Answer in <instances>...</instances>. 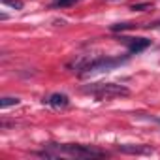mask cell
I'll return each mask as SVG.
<instances>
[{
    "label": "cell",
    "instance_id": "cell-4",
    "mask_svg": "<svg viewBox=\"0 0 160 160\" xmlns=\"http://www.w3.org/2000/svg\"><path fill=\"white\" fill-rule=\"evenodd\" d=\"M128 43V51L130 53H141L151 45V40L147 38H122Z\"/></svg>",
    "mask_w": 160,
    "mask_h": 160
},
{
    "label": "cell",
    "instance_id": "cell-7",
    "mask_svg": "<svg viewBox=\"0 0 160 160\" xmlns=\"http://www.w3.org/2000/svg\"><path fill=\"white\" fill-rule=\"evenodd\" d=\"M19 102H21V100L15 98V96H4L2 100H0V108L6 109V108H10V106H17Z\"/></svg>",
    "mask_w": 160,
    "mask_h": 160
},
{
    "label": "cell",
    "instance_id": "cell-10",
    "mask_svg": "<svg viewBox=\"0 0 160 160\" xmlns=\"http://www.w3.org/2000/svg\"><path fill=\"white\" fill-rule=\"evenodd\" d=\"M4 4H8V6H12L13 10H23V0H2Z\"/></svg>",
    "mask_w": 160,
    "mask_h": 160
},
{
    "label": "cell",
    "instance_id": "cell-9",
    "mask_svg": "<svg viewBox=\"0 0 160 160\" xmlns=\"http://www.w3.org/2000/svg\"><path fill=\"white\" fill-rule=\"evenodd\" d=\"M128 28H134V25L132 23H119V25H113L111 27L113 32H122V30H128Z\"/></svg>",
    "mask_w": 160,
    "mask_h": 160
},
{
    "label": "cell",
    "instance_id": "cell-1",
    "mask_svg": "<svg viewBox=\"0 0 160 160\" xmlns=\"http://www.w3.org/2000/svg\"><path fill=\"white\" fill-rule=\"evenodd\" d=\"M126 60H128L126 57L124 58H121V57H77L72 62H68V68L72 72H79V73L108 72V70L121 66Z\"/></svg>",
    "mask_w": 160,
    "mask_h": 160
},
{
    "label": "cell",
    "instance_id": "cell-6",
    "mask_svg": "<svg viewBox=\"0 0 160 160\" xmlns=\"http://www.w3.org/2000/svg\"><path fill=\"white\" fill-rule=\"evenodd\" d=\"M117 149L124 154H151L152 152L151 147H143V145H117Z\"/></svg>",
    "mask_w": 160,
    "mask_h": 160
},
{
    "label": "cell",
    "instance_id": "cell-12",
    "mask_svg": "<svg viewBox=\"0 0 160 160\" xmlns=\"http://www.w3.org/2000/svg\"><path fill=\"white\" fill-rule=\"evenodd\" d=\"M149 28H160V21H156V23H151V25H149Z\"/></svg>",
    "mask_w": 160,
    "mask_h": 160
},
{
    "label": "cell",
    "instance_id": "cell-8",
    "mask_svg": "<svg viewBox=\"0 0 160 160\" xmlns=\"http://www.w3.org/2000/svg\"><path fill=\"white\" fill-rule=\"evenodd\" d=\"M75 2H79V0H57V2H53V8H68L73 6Z\"/></svg>",
    "mask_w": 160,
    "mask_h": 160
},
{
    "label": "cell",
    "instance_id": "cell-11",
    "mask_svg": "<svg viewBox=\"0 0 160 160\" xmlns=\"http://www.w3.org/2000/svg\"><path fill=\"white\" fill-rule=\"evenodd\" d=\"M149 8H151L149 4H134V6H132L134 12H145V10H149Z\"/></svg>",
    "mask_w": 160,
    "mask_h": 160
},
{
    "label": "cell",
    "instance_id": "cell-5",
    "mask_svg": "<svg viewBox=\"0 0 160 160\" xmlns=\"http://www.w3.org/2000/svg\"><path fill=\"white\" fill-rule=\"evenodd\" d=\"M47 104H49L51 108H55V109H64V108H68L70 98H68L66 94H62V92H55V94H51V96L47 98Z\"/></svg>",
    "mask_w": 160,
    "mask_h": 160
},
{
    "label": "cell",
    "instance_id": "cell-3",
    "mask_svg": "<svg viewBox=\"0 0 160 160\" xmlns=\"http://www.w3.org/2000/svg\"><path fill=\"white\" fill-rule=\"evenodd\" d=\"M49 149H55L58 154H68V156H75V158H104L108 156L106 151L89 147V145H55L51 143Z\"/></svg>",
    "mask_w": 160,
    "mask_h": 160
},
{
    "label": "cell",
    "instance_id": "cell-2",
    "mask_svg": "<svg viewBox=\"0 0 160 160\" xmlns=\"http://www.w3.org/2000/svg\"><path fill=\"white\" fill-rule=\"evenodd\" d=\"M83 92L96 96L98 100H109V98H119V96H128L130 91L124 85L117 83H94L83 89Z\"/></svg>",
    "mask_w": 160,
    "mask_h": 160
}]
</instances>
